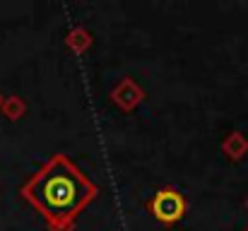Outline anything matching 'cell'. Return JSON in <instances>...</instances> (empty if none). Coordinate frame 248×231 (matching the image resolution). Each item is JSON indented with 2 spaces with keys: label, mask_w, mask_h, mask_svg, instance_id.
<instances>
[{
  "label": "cell",
  "mask_w": 248,
  "mask_h": 231,
  "mask_svg": "<svg viewBox=\"0 0 248 231\" xmlns=\"http://www.w3.org/2000/svg\"><path fill=\"white\" fill-rule=\"evenodd\" d=\"M39 202L48 210V212H63L78 205L80 198V185L75 176H68L63 171H51L41 183H39V193H36Z\"/></svg>",
  "instance_id": "cell-1"
},
{
  "label": "cell",
  "mask_w": 248,
  "mask_h": 231,
  "mask_svg": "<svg viewBox=\"0 0 248 231\" xmlns=\"http://www.w3.org/2000/svg\"><path fill=\"white\" fill-rule=\"evenodd\" d=\"M155 212H157V217H162L166 222H173V219H178L181 212H183V200H181L173 190H164V193L155 200Z\"/></svg>",
  "instance_id": "cell-2"
}]
</instances>
